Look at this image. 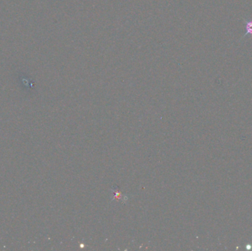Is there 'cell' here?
I'll return each mask as SVG.
<instances>
[{
	"label": "cell",
	"instance_id": "6da1fadb",
	"mask_svg": "<svg viewBox=\"0 0 252 251\" xmlns=\"http://www.w3.org/2000/svg\"><path fill=\"white\" fill-rule=\"evenodd\" d=\"M245 25H246V32L243 37H246L247 35H252V20L247 21L244 20Z\"/></svg>",
	"mask_w": 252,
	"mask_h": 251
}]
</instances>
